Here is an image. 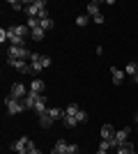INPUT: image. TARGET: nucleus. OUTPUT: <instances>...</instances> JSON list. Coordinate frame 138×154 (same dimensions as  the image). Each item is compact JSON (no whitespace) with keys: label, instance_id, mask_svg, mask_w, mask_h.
Instances as JSON below:
<instances>
[{"label":"nucleus","instance_id":"obj_1","mask_svg":"<svg viewBox=\"0 0 138 154\" xmlns=\"http://www.w3.org/2000/svg\"><path fill=\"white\" fill-rule=\"evenodd\" d=\"M46 9L44 0H35V2H26V9L23 12L28 14V19H39V14Z\"/></svg>","mask_w":138,"mask_h":154},{"label":"nucleus","instance_id":"obj_2","mask_svg":"<svg viewBox=\"0 0 138 154\" xmlns=\"http://www.w3.org/2000/svg\"><path fill=\"white\" fill-rule=\"evenodd\" d=\"M30 55L32 53L26 46H9V51H7V60H30Z\"/></svg>","mask_w":138,"mask_h":154},{"label":"nucleus","instance_id":"obj_3","mask_svg":"<svg viewBox=\"0 0 138 154\" xmlns=\"http://www.w3.org/2000/svg\"><path fill=\"white\" fill-rule=\"evenodd\" d=\"M30 60H32V71L37 74V71L46 69V67H51V58L48 55H39V53H32L30 55Z\"/></svg>","mask_w":138,"mask_h":154},{"label":"nucleus","instance_id":"obj_4","mask_svg":"<svg viewBox=\"0 0 138 154\" xmlns=\"http://www.w3.org/2000/svg\"><path fill=\"white\" fill-rule=\"evenodd\" d=\"M32 145H35V143L30 140L28 136H23V138H19V140H14V143H12V149H14L16 154H28Z\"/></svg>","mask_w":138,"mask_h":154},{"label":"nucleus","instance_id":"obj_5","mask_svg":"<svg viewBox=\"0 0 138 154\" xmlns=\"http://www.w3.org/2000/svg\"><path fill=\"white\" fill-rule=\"evenodd\" d=\"M5 103H7V113H9V115H16V113L23 110V101H21V99H14L12 94L5 99Z\"/></svg>","mask_w":138,"mask_h":154},{"label":"nucleus","instance_id":"obj_6","mask_svg":"<svg viewBox=\"0 0 138 154\" xmlns=\"http://www.w3.org/2000/svg\"><path fill=\"white\" fill-rule=\"evenodd\" d=\"M7 64L14 67V69H19L21 74H35V71H32V64H28L26 60H7Z\"/></svg>","mask_w":138,"mask_h":154},{"label":"nucleus","instance_id":"obj_7","mask_svg":"<svg viewBox=\"0 0 138 154\" xmlns=\"http://www.w3.org/2000/svg\"><path fill=\"white\" fill-rule=\"evenodd\" d=\"M124 143H129V129H120V131H115V138H113V145H115V149L120 147V145H124Z\"/></svg>","mask_w":138,"mask_h":154},{"label":"nucleus","instance_id":"obj_8","mask_svg":"<svg viewBox=\"0 0 138 154\" xmlns=\"http://www.w3.org/2000/svg\"><path fill=\"white\" fill-rule=\"evenodd\" d=\"M28 92H30V90H28L23 83H14V85H12V90H9V94H12L14 99H23Z\"/></svg>","mask_w":138,"mask_h":154},{"label":"nucleus","instance_id":"obj_9","mask_svg":"<svg viewBox=\"0 0 138 154\" xmlns=\"http://www.w3.org/2000/svg\"><path fill=\"white\" fill-rule=\"evenodd\" d=\"M39 97H41V94H35V92H28V94L23 97V99H21V101H23V108H35V103L39 101Z\"/></svg>","mask_w":138,"mask_h":154},{"label":"nucleus","instance_id":"obj_10","mask_svg":"<svg viewBox=\"0 0 138 154\" xmlns=\"http://www.w3.org/2000/svg\"><path fill=\"white\" fill-rule=\"evenodd\" d=\"M113 138H115V129L111 124H104L101 127V140H113Z\"/></svg>","mask_w":138,"mask_h":154},{"label":"nucleus","instance_id":"obj_11","mask_svg":"<svg viewBox=\"0 0 138 154\" xmlns=\"http://www.w3.org/2000/svg\"><path fill=\"white\" fill-rule=\"evenodd\" d=\"M44 81H41V78H35L32 83H30V92H35V94H44Z\"/></svg>","mask_w":138,"mask_h":154},{"label":"nucleus","instance_id":"obj_12","mask_svg":"<svg viewBox=\"0 0 138 154\" xmlns=\"http://www.w3.org/2000/svg\"><path fill=\"white\" fill-rule=\"evenodd\" d=\"M67 149H69V143L60 138V140L55 143V147H53V152H51V154H67Z\"/></svg>","mask_w":138,"mask_h":154},{"label":"nucleus","instance_id":"obj_13","mask_svg":"<svg viewBox=\"0 0 138 154\" xmlns=\"http://www.w3.org/2000/svg\"><path fill=\"white\" fill-rule=\"evenodd\" d=\"M46 113H48V117H53V122H55V120H60V117L65 120V108H58V106H53V108H48Z\"/></svg>","mask_w":138,"mask_h":154},{"label":"nucleus","instance_id":"obj_14","mask_svg":"<svg viewBox=\"0 0 138 154\" xmlns=\"http://www.w3.org/2000/svg\"><path fill=\"white\" fill-rule=\"evenodd\" d=\"M39 28L41 30H53V28H55V21L51 19V16H44V19H39Z\"/></svg>","mask_w":138,"mask_h":154},{"label":"nucleus","instance_id":"obj_15","mask_svg":"<svg viewBox=\"0 0 138 154\" xmlns=\"http://www.w3.org/2000/svg\"><path fill=\"white\" fill-rule=\"evenodd\" d=\"M111 74H113V81H115V85L124 83V71H122V69H118V67H113V69H111Z\"/></svg>","mask_w":138,"mask_h":154},{"label":"nucleus","instance_id":"obj_16","mask_svg":"<svg viewBox=\"0 0 138 154\" xmlns=\"http://www.w3.org/2000/svg\"><path fill=\"white\" fill-rule=\"evenodd\" d=\"M115 154H136V152H133L131 143H124V145H120V147L115 149Z\"/></svg>","mask_w":138,"mask_h":154},{"label":"nucleus","instance_id":"obj_17","mask_svg":"<svg viewBox=\"0 0 138 154\" xmlns=\"http://www.w3.org/2000/svg\"><path fill=\"white\" fill-rule=\"evenodd\" d=\"M35 110H37L39 115H44L46 110H48V106H46V99H44V97H39V101L35 103Z\"/></svg>","mask_w":138,"mask_h":154},{"label":"nucleus","instance_id":"obj_18","mask_svg":"<svg viewBox=\"0 0 138 154\" xmlns=\"http://www.w3.org/2000/svg\"><path fill=\"white\" fill-rule=\"evenodd\" d=\"M81 113V108H78V103H69V106H67L65 108V115H72V117H76Z\"/></svg>","mask_w":138,"mask_h":154},{"label":"nucleus","instance_id":"obj_19","mask_svg":"<svg viewBox=\"0 0 138 154\" xmlns=\"http://www.w3.org/2000/svg\"><path fill=\"white\" fill-rule=\"evenodd\" d=\"M39 124H41V129H48L53 124V117H48V113H44V115H39Z\"/></svg>","mask_w":138,"mask_h":154},{"label":"nucleus","instance_id":"obj_20","mask_svg":"<svg viewBox=\"0 0 138 154\" xmlns=\"http://www.w3.org/2000/svg\"><path fill=\"white\" fill-rule=\"evenodd\" d=\"M99 14V2H87V16H97Z\"/></svg>","mask_w":138,"mask_h":154},{"label":"nucleus","instance_id":"obj_21","mask_svg":"<svg viewBox=\"0 0 138 154\" xmlns=\"http://www.w3.org/2000/svg\"><path fill=\"white\" fill-rule=\"evenodd\" d=\"M62 122H65V127H67V129H74V127H76V124H78V117L65 115V120H62Z\"/></svg>","mask_w":138,"mask_h":154},{"label":"nucleus","instance_id":"obj_22","mask_svg":"<svg viewBox=\"0 0 138 154\" xmlns=\"http://www.w3.org/2000/svg\"><path fill=\"white\" fill-rule=\"evenodd\" d=\"M44 35H46V32L41 30V28H37V30H32V32H30V37H32L35 42H41V39H44Z\"/></svg>","mask_w":138,"mask_h":154},{"label":"nucleus","instance_id":"obj_23","mask_svg":"<svg viewBox=\"0 0 138 154\" xmlns=\"http://www.w3.org/2000/svg\"><path fill=\"white\" fill-rule=\"evenodd\" d=\"M124 74H129V76H136V74H138V64L129 62V64L124 67Z\"/></svg>","mask_w":138,"mask_h":154},{"label":"nucleus","instance_id":"obj_24","mask_svg":"<svg viewBox=\"0 0 138 154\" xmlns=\"http://www.w3.org/2000/svg\"><path fill=\"white\" fill-rule=\"evenodd\" d=\"M87 23H90V16H87V14H81L78 19H76V26H81V28L87 26Z\"/></svg>","mask_w":138,"mask_h":154},{"label":"nucleus","instance_id":"obj_25","mask_svg":"<svg viewBox=\"0 0 138 154\" xmlns=\"http://www.w3.org/2000/svg\"><path fill=\"white\" fill-rule=\"evenodd\" d=\"M26 26L30 28V30H37V28H39V19H28Z\"/></svg>","mask_w":138,"mask_h":154},{"label":"nucleus","instance_id":"obj_26","mask_svg":"<svg viewBox=\"0 0 138 154\" xmlns=\"http://www.w3.org/2000/svg\"><path fill=\"white\" fill-rule=\"evenodd\" d=\"M9 7H12V9H16V12H19V9H26V5H23V2H19V0H12V2H9Z\"/></svg>","mask_w":138,"mask_h":154},{"label":"nucleus","instance_id":"obj_27","mask_svg":"<svg viewBox=\"0 0 138 154\" xmlns=\"http://www.w3.org/2000/svg\"><path fill=\"white\" fill-rule=\"evenodd\" d=\"M67 154H78V145H76V143H69V149H67Z\"/></svg>","mask_w":138,"mask_h":154},{"label":"nucleus","instance_id":"obj_28","mask_svg":"<svg viewBox=\"0 0 138 154\" xmlns=\"http://www.w3.org/2000/svg\"><path fill=\"white\" fill-rule=\"evenodd\" d=\"M76 117H78V122H87V113H85V110H81Z\"/></svg>","mask_w":138,"mask_h":154},{"label":"nucleus","instance_id":"obj_29","mask_svg":"<svg viewBox=\"0 0 138 154\" xmlns=\"http://www.w3.org/2000/svg\"><path fill=\"white\" fill-rule=\"evenodd\" d=\"M92 21H94L97 26H101V23H104V16H101V14H97V16H92Z\"/></svg>","mask_w":138,"mask_h":154},{"label":"nucleus","instance_id":"obj_30","mask_svg":"<svg viewBox=\"0 0 138 154\" xmlns=\"http://www.w3.org/2000/svg\"><path fill=\"white\" fill-rule=\"evenodd\" d=\"M28 154H41V149L37 147V145H32V147H30V152H28Z\"/></svg>","mask_w":138,"mask_h":154},{"label":"nucleus","instance_id":"obj_31","mask_svg":"<svg viewBox=\"0 0 138 154\" xmlns=\"http://www.w3.org/2000/svg\"><path fill=\"white\" fill-rule=\"evenodd\" d=\"M0 42H2V44L7 42V30H0Z\"/></svg>","mask_w":138,"mask_h":154},{"label":"nucleus","instance_id":"obj_32","mask_svg":"<svg viewBox=\"0 0 138 154\" xmlns=\"http://www.w3.org/2000/svg\"><path fill=\"white\" fill-rule=\"evenodd\" d=\"M133 83H138V74H136V76H133Z\"/></svg>","mask_w":138,"mask_h":154},{"label":"nucleus","instance_id":"obj_33","mask_svg":"<svg viewBox=\"0 0 138 154\" xmlns=\"http://www.w3.org/2000/svg\"><path fill=\"white\" fill-rule=\"evenodd\" d=\"M97 154H108V152H104V149H99V152H97Z\"/></svg>","mask_w":138,"mask_h":154}]
</instances>
